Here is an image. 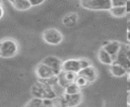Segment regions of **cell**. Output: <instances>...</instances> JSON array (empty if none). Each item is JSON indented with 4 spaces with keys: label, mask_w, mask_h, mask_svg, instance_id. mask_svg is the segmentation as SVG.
Listing matches in <instances>:
<instances>
[{
    "label": "cell",
    "mask_w": 130,
    "mask_h": 107,
    "mask_svg": "<svg viewBox=\"0 0 130 107\" xmlns=\"http://www.w3.org/2000/svg\"><path fill=\"white\" fill-rule=\"evenodd\" d=\"M30 93L34 97L40 98V99H43V100L44 99L54 100L58 97V94L55 91L54 87L45 83V82H42V81L32 85V87L30 89Z\"/></svg>",
    "instance_id": "1"
},
{
    "label": "cell",
    "mask_w": 130,
    "mask_h": 107,
    "mask_svg": "<svg viewBox=\"0 0 130 107\" xmlns=\"http://www.w3.org/2000/svg\"><path fill=\"white\" fill-rule=\"evenodd\" d=\"M1 57L5 59L13 58L18 52V43L13 38H4L0 40Z\"/></svg>",
    "instance_id": "2"
},
{
    "label": "cell",
    "mask_w": 130,
    "mask_h": 107,
    "mask_svg": "<svg viewBox=\"0 0 130 107\" xmlns=\"http://www.w3.org/2000/svg\"><path fill=\"white\" fill-rule=\"evenodd\" d=\"M80 6L93 11H109L111 9L112 0H79Z\"/></svg>",
    "instance_id": "3"
},
{
    "label": "cell",
    "mask_w": 130,
    "mask_h": 107,
    "mask_svg": "<svg viewBox=\"0 0 130 107\" xmlns=\"http://www.w3.org/2000/svg\"><path fill=\"white\" fill-rule=\"evenodd\" d=\"M42 37L43 40L50 45H59L64 39L62 32L57 28H53V27L45 29L43 31Z\"/></svg>",
    "instance_id": "4"
},
{
    "label": "cell",
    "mask_w": 130,
    "mask_h": 107,
    "mask_svg": "<svg viewBox=\"0 0 130 107\" xmlns=\"http://www.w3.org/2000/svg\"><path fill=\"white\" fill-rule=\"evenodd\" d=\"M82 102V94H74V95H68V94H62L58 101L56 102L58 107H77Z\"/></svg>",
    "instance_id": "5"
},
{
    "label": "cell",
    "mask_w": 130,
    "mask_h": 107,
    "mask_svg": "<svg viewBox=\"0 0 130 107\" xmlns=\"http://www.w3.org/2000/svg\"><path fill=\"white\" fill-rule=\"evenodd\" d=\"M35 73H36L37 77L40 80H47V79H50V78H53V77L56 76L55 72L49 66L45 65L42 62L37 65L36 70H35Z\"/></svg>",
    "instance_id": "6"
},
{
    "label": "cell",
    "mask_w": 130,
    "mask_h": 107,
    "mask_svg": "<svg viewBox=\"0 0 130 107\" xmlns=\"http://www.w3.org/2000/svg\"><path fill=\"white\" fill-rule=\"evenodd\" d=\"M42 63H44L45 65L49 66L56 74V76H58L61 72H62V64H63V61H61L59 58L55 57V56H48L46 57Z\"/></svg>",
    "instance_id": "7"
},
{
    "label": "cell",
    "mask_w": 130,
    "mask_h": 107,
    "mask_svg": "<svg viewBox=\"0 0 130 107\" xmlns=\"http://www.w3.org/2000/svg\"><path fill=\"white\" fill-rule=\"evenodd\" d=\"M77 77V74L76 73H73V72H65V71H62L58 76V86L62 87L63 89L68 86L69 84L71 83H74L75 79Z\"/></svg>",
    "instance_id": "8"
},
{
    "label": "cell",
    "mask_w": 130,
    "mask_h": 107,
    "mask_svg": "<svg viewBox=\"0 0 130 107\" xmlns=\"http://www.w3.org/2000/svg\"><path fill=\"white\" fill-rule=\"evenodd\" d=\"M81 70L80 63L78 59H68L63 62L62 64V71L65 72H73V73H78Z\"/></svg>",
    "instance_id": "9"
},
{
    "label": "cell",
    "mask_w": 130,
    "mask_h": 107,
    "mask_svg": "<svg viewBox=\"0 0 130 107\" xmlns=\"http://www.w3.org/2000/svg\"><path fill=\"white\" fill-rule=\"evenodd\" d=\"M122 45H123V44H122L120 41H118V40H110V41L108 42V44H106L105 46H103V48H104L106 51H108V52L113 57V59H114V61H115L117 55H118L119 51L121 50Z\"/></svg>",
    "instance_id": "10"
},
{
    "label": "cell",
    "mask_w": 130,
    "mask_h": 107,
    "mask_svg": "<svg viewBox=\"0 0 130 107\" xmlns=\"http://www.w3.org/2000/svg\"><path fill=\"white\" fill-rule=\"evenodd\" d=\"M77 74L82 76V77H84L88 81V83H93L98 78V72H96L95 68L92 65L87 67V68H84V69L80 70Z\"/></svg>",
    "instance_id": "11"
},
{
    "label": "cell",
    "mask_w": 130,
    "mask_h": 107,
    "mask_svg": "<svg viewBox=\"0 0 130 107\" xmlns=\"http://www.w3.org/2000/svg\"><path fill=\"white\" fill-rule=\"evenodd\" d=\"M126 48H127V45L123 44L122 47H121V50L119 51V54L116 57L115 62L120 64L121 66H123L128 71V70H130V60L126 56Z\"/></svg>",
    "instance_id": "12"
},
{
    "label": "cell",
    "mask_w": 130,
    "mask_h": 107,
    "mask_svg": "<svg viewBox=\"0 0 130 107\" xmlns=\"http://www.w3.org/2000/svg\"><path fill=\"white\" fill-rule=\"evenodd\" d=\"M78 18H79V16L76 12H69L63 16L62 23H63V25L67 26V27H73L77 24Z\"/></svg>",
    "instance_id": "13"
},
{
    "label": "cell",
    "mask_w": 130,
    "mask_h": 107,
    "mask_svg": "<svg viewBox=\"0 0 130 107\" xmlns=\"http://www.w3.org/2000/svg\"><path fill=\"white\" fill-rule=\"evenodd\" d=\"M96 57H98V60L100 61V63H102L103 65L111 66V65L115 62L114 59H113V57H112L108 51H106L103 47H101V48L98 50Z\"/></svg>",
    "instance_id": "14"
},
{
    "label": "cell",
    "mask_w": 130,
    "mask_h": 107,
    "mask_svg": "<svg viewBox=\"0 0 130 107\" xmlns=\"http://www.w3.org/2000/svg\"><path fill=\"white\" fill-rule=\"evenodd\" d=\"M110 73L112 74V76H114L116 78H121V77H124L125 75H127V70L120 64L114 62L110 66Z\"/></svg>",
    "instance_id": "15"
},
{
    "label": "cell",
    "mask_w": 130,
    "mask_h": 107,
    "mask_svg": "<svg viewBox=\"0 0 130 107\" xmlns=\"http://www.w3.org/2000/svg\"><path fill=\"white\" fill-rule=\"evenodd\" d=\"M109 12L111 13L112 16H114V17H116V18H122V17H125V16L128 14L125 5H121V6H112L111 9L109 10Z\"/></svg>",
    "instance_id": "16"
},
{
    "label": "cell",
    "mask_w": 130,
    "mask_h": 107,
    "mask_svg": "<svg viewBox=\"0 0 130 107\" xmlns=\"http://www.w3.org/2000/svg\"><path fill=\"white\" fill-rule=\"evenodd\" d=\"M12 6L19 11H26L31 7L28 0H15L12 3Z\"/></svg>",
    "instance_id": "17"
},
{
    "label": "cell",
    "mask_w": 130,
    "mask_h": 107,
    "mask_svg": "<svg viewBox=\"0 0 130 107\" xmlns=\"http://www.w3.org/2000/svg\"><path fill=\"white\" fill-rule=\"evenodd\" d=\"M63 93L64 94H68V95H74V94H78L81 93V88L78 87L75 83H71L68 86H66L63 89Z\"/></svg>",
    "instance_id": "18"
},
{
    "label": "cell",
    "mask_w": 130,
    "mask_h": 107,
    "mask_svg": "<svg viewBox=\"0 0 130 107\" xmlns=\"http://www.w3.org/2000/svg\"><path fill=\"white\" fill-rule=\"evenodd\" d=\"M24 107H44L43 99L32 97V98L24 105Z\"/></svg>",
    "instance_id": "19"
},
{
    "label": "cell",
    "mask_w": 130,
    "mask_h": 107,
    "mask_svg": "<svg viewBox=\"0 0 130 107\" xmlns=\"http://www.w3.org/2000/svg\"><path fill=\"white\" fill-rule=\"evenodd\" d=\"M74 83H75L78 87H80V88L86 87V86L89 84V83H88V81H87L84 77H82V76H80V75H78V74H77V77H76V79H75Z\"/></svg>",
    "instance_id": "20"
},
{
    "label": "cell",
    "mask_w": 130,
    "mask_h": 107,
    "mask_svg": "<svg viewBox=\"0 0 130 107\" xmlns=\"http://www.w3.org/2000/svg\"><path fill=\"white\" fill-rule=\"evenodd\" d=\"M79 60V63H80V67H81V70L84 69V68H87L89 66H91V62L88 60V59H85V58H80L78 59Z\"/></svg>",
    "instance_id": "21"
},
{
    "label": "cell",
    "mask_w": 130,
    "mask_h": 107,
    "mask_svg": "<svg viewBox=\"0 0 130 107\" xmlns=\"http://www.w3.org/2000/svg\"><path fill=\"white\" fill-rule=\"evenodd\" d=\"M43 103H44V107H58L56 102H54V100L51 99H44Z\"/></svg>",
    "instance_id": "22"
},
{
    "label": "cell",
    "mask_w": 130,
    "mask_h": 107,
    "mask_svg": "<svg viewBox=\"0 0 130 107\" xmlns=\"http://www.w3.org/2000/svg\"><path fill=\"white\" fill-rule=\"evenodd\" d=\"M128 0H112V5L113 6H121L125 5Z\"/></svg>",
    "instance_id": "23"
},
{
    "label": "cell",
    "mask_w": 130,
    "mask_h": 107,
    "mask_svg": "<svg viewBox=\"0 0 130 107\" xmlns=\"http://www.w3.org/2000/svg\"><path fill=\"white\" fill-rule=\"evenodd\" d=\"M28 1L30 3L31 7L32 6H39V5H41V4H43L45 2V0H28Z\"/></svg>",
    "instance_id": "24"
},
{
    "label": "cell",
    "mask_w": 130,
    "mask_h": 107,
    "mask_svg": "<svg viewBox=\"0 0 130 107\" xmlns=\"http://www.w3.org/2000/svg\"><path fill=\"white\" fill-rule=\"evenodd\" d=\"M125 7H126V10H127V13H130V0H128L126 2Z\"/></svg>",
    "instance_id": "25"
},
{
    "label": "cell",
    "mask_w": 130,
    "mask_h": 107,
    "mask_svg": "<svg viewBox=\"0 0 130 107\" xmlns=\"http://www.w3.org/2000/svg\"><path fill=\"white\" fill-rule=\"evenodd\" d=\"M3 15H4V8H3L2 4L0 3V19L3 17Z\"/></svg>",
    "instance_id": "26"
},
{
    "label": "cell",
    "mask_w": 130,
    "mask_h": 107,
    "mask_svg": "<svg viewBox=\"0 0 130 107\" xmlns=\"http://www.w3.org/2000/svg\"><path fill=\"white\" fill-rule=\"evenodd\" d=\"M126 56H127V58L130 60V48L128 47V45H127V48H126Z\"/></svg>",
    "instance_id": "27"
},
{
    "label": "cell",
    "mask_w": 130,
    "mask_h": 107,
    "mask_svg": "<svg viewBox=\"0 0 130 107\" xmlns=\"http://www.w3.org/2000/svg\"><path fill=\"white\" fill-rule=\"evenodd\" d=\"M127 104L130 106V92H128V97H127Z\"/></svg>",
    "instance_id": "28"
},
{
    "label": "cell",
    "mask_w": 130,
    "mask_h": 107,
    "mask_svg": "<svg viewBox=\"0 0 130 107\" xmlns=\"http://www.w3.org/2000/svg\"><path fill=\"white\" fill-rule=\"evenodd\" d=\"M127 31H130V19L127 21Z\"/></svg>",
    "instance_id": "29"
},
{
    "label": "cell",
    "mask_w": 130,
    "mask_h": 107,
    "mask_svg": "<svg viewBox=\"0 0 130 107\" xmlns=\"http://www.w3.org/2000/svg\"><path fill=\"white\" fill-rule=\"evenodd\" d=\"M127 81L130 82V70L127 71Z\"/></svg>",
    "instance_id": "30"
},
{
    "label": "cell",
    "mask_w": 130,
    "mask_h": 107,
    "mask_svg": "<svg viewBox=\"0 0 130 107\" xmlns=\"http://www.w3.org/2000/svg\"><path fill=\"white\" fill-rule=\"evenodd\" d=\"M126 37H127V40L130 42V31H127V35H126Z\"/></svg>",
    "instance_id": "31"
},
{
    "label": "cell",
    "mask_w": 130,
    "mask_h": 107,
    "mask_svg": "<svg viewBox=\"0 0 130 107\" xmlns=\"http://www.w3.org/2000/svg\"><path fill=\"white\" fill-rule=\"evenodd\" d=\"M127 91L130 92V82L129 81H127Z\"/></svg>",
    "instance_id": "32"
},
{
    "label": "cell",
    "mask_w": 130,
    "mask_h": 107,
    "mask_svg": "<svg viewBox=\"0 0 130 107\" xmlns=\"http://www.w3.org/2000/svg\"><path fill=\"white\" fill-rule=\"evenodd\" d=\"M8 1H9V2H10V3H11V4H12V3H13V2H14V1H15V0H8Z\"/></svg>",
    "instance_id": "33"
},
{
    "label": "cell",
    "mask_w": 130,
    "mask_h": 107,
    "mask_svg": "<svg viewBox=\"0 0 130 107\" xmlns=\"http://www.w3.org/2000/svg\"><path fill=\"white\" fill-rule=\"evenodd\" d=\"M128 47H129V48H130V42H129V44H128Z\"/></svg>",
    "instance_id": "34"
},
{
    "label": "cell",
    "mask_w": 130,
    "mask_h": 107,
    "mask_svg": "<svg viewBox=\"0 0 130 107\" xmlns=\"http://www.w3.org/2000/svg\"><path fill=\"white\" fill-rule=\"evenodd\" d=\"M0 57H1V50H0Z\"/></svg>",
    "instance_id": "35"
},
{
    "label": "cell",
    "mask_w": 130,
    "mask_h": 107,
    "mask_svg": "<svg viewBox=\"0 0 130 107\" xmlns=\"http://www.w3.org/2000/svg\"><path fill=\"white\" fill-rule=\"evenodd\" d=\"M0 3H1V1H0Z\"/></svg>",
    "instance_id": "36"
},
{
    "label": "cell",
    "mask_w": 130,
    "mask_h": 107,
    "mask_svg": "<svg viewBox=\"0 0 130 107\" xmlns=\"http://www.w3.org/2000/svg\"><path fill=\"white\" fill-rule=\"evenodd\" d=\"M128 107H130V106H128Z\"/></svg>",
    "instance_id": "37"
}]
</instances>
